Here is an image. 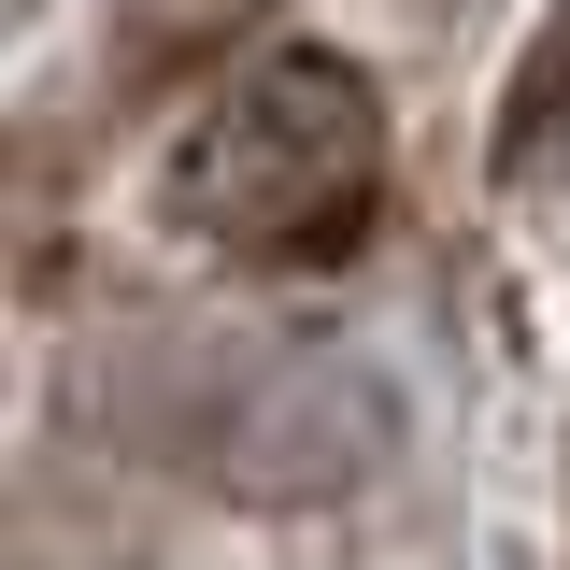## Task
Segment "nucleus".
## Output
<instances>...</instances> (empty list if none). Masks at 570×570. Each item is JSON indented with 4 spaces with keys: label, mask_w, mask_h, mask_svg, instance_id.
Returning a JSON list of instances; mask_svg holds the SVG:
<instances>
[{
    "label": "nucleus",
    "mask_w": 570,
    "mask_h": 570,
    "mask_svg": "<svg viewBox=\"0 0 570 570\" xmlns=\"http://www.w3.org/2000/svg\"><path fill=\"white\" fill-rule=\"evenodd\" d=\"M115 414H129V442L157 471H186L214 499H257V513L356 499L400 456V400L343 343H257V328H171Z\"/></svg>",
    "instance_id": "obj_2"
},
{
    "label": "nucleus",
    "mask_w": 570,
    "mask_h": 570,
    "mask_svg": "<svg viewBox=\"0 0 570 570\" xmlns=\"http://www.w3.org/2000/svg\"><path fill=\"white\" fill-rule=\"evenodd\" d=\"M557 142H570V14H542L513 58V100H499V186H542Z\"/></svg>",
    "instance_id": "obj_4"
},
{
    "label": "nucleus",
    "mask_w": 570,
    "mask_h": 570,
    "mask_svg": "<svg viewBox=\"0 0 570 570\" xmlns=\"http://www.w3.org/2000/svg\"><path fill=\"white\" fill-rule=\"evenodd\" d=\"M400 129L385 86L343 43H257L186 100V129L157 142V228L200 243L228 272H343L385 228Z\"/></svg>",
    "instance_id": "obj_1"
},
{
    "label": "nucleus",
    "mask_w": 570,
    "mask_h": 570,
    "mask_svg": "<svg viewBox=\"0 0 570 570\" xmlns=\"http://www.w3.org/2000/svg\"><path fill=\"white\" fill-rule=\"evenodd\" d=\"M257 14H272V0H115V71H129V86H171V71L228 58Z\"/></svg>",
    "instance_id": "obj_3"
}]
</instances>
